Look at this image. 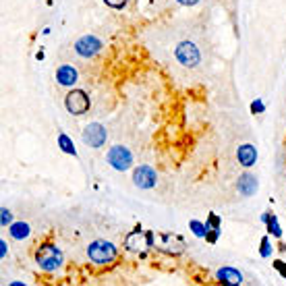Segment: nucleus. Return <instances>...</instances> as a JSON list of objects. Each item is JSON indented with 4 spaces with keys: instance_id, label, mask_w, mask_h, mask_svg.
Returning <instances> with one entry per match:
<instances>
[{
    "instance_id": "12",
    "label": "nucleus",
    "mask_w": 286,
    "mask_h": 286,
    "mask_svg": "<svg viewBox=\"0 0 286 286\" xmlns=\"http://www.w3.org/2000/svg\"><path fill=\"white\" fill-rule=\"evenodd\" d=\"M216 278L224 284H243V274L234 268H222L216 272Z\"/></svg>"
},
{
    "instance_id": "25",
    "label": "nucleus",
    "mask_w": 286,
    "mask_h": 286,
    "mask_svg": "<svg viewBox=\"0 0 286 286\" xmlns=\"http://www.w3.org/2000/svg\"><path fill=\"white\" fill-rule=\"evenodd\" d=\"M197 3H199V0H179V5H185V7H193Z\"/></svg>"
},
{
    "instance_id": "20",
    "label": "nucleus",
    "mask_w": 286,
    "mask_h": 286,
    "mask_svg": "<svg viewBox=\"0 0 286 286\" xmlns=\"http://www.w3.org/2000/svg\"><path fill=\"white\" fill-rule=\"evenodd\" d=\"M0 214H3V226H7V224L13 222V214H11L7 208H3V212H0Z\"/></svg>"
},
{
    "instance_id": "10",
    "label": "nucleus",
    "mask_w": 286,
    "mask_h": 286,
    "mask_svg": "<svg viewBox=\"0 0 286 286\" xmlns=\"http://www.w3.org/2000/svg\"><path fill=\"white\" fill-rule=\"evenodd\" d=\"M236 187H238V193H240L243 197H251V195H255V191H257L259 185H257V179H255L253 174L245 172V174L238 177Z\"/></svg>"
},
{
    "instance_id": "24",
    "label": "nucleus",
    "mask_w": 286,
    "mask_h": 286,
    "mask_svg": "<svg viewBox=\"0 0 286 286\" xmlns=\"http://www.w3.org/2000/svg\"><path fill=\"white\" fill-rule=\"evenodd\" d=\"M0 247H3V249H0V257H7V253H9V247H7V243L5 240H0Z\"/></svg>"
},
{
    "instance_id": "22",
    "label": "nucleus",
    "mask_w": 286,
    "mask_h": 286,
    "mask_svg": "<svg viewBox=\"0 0 286 286\" xmlns=\"http://www.w3.org/2000/svg\"><path fill=\"white\" fill-rule=\"evenodd\" d=\"M274 268H276V270H278V272H280V276H282V278H284V280H286V263H284V261H280V259H278V261H274Z\"/></svg>"
},
{
    "instance_id": "7",
    "label": "nucleus",
    "mask_w": 286,
    "mask_h": 286,
    "mask_svg": "<svg viewBox=\"0 0 286 286\" xmlns=\"http://www.w3.org/2000/svg\"><path fill=\"white\" fill-rule=\"evenodd\" d=\"M106 129L100 125V122H92L83 129V143L90 145V147H102L106 143Z\"/></svg>"
},
{
    "instance_id": "9",
    "label": "nucleus",
    "mask_w": 286,
    "mask_h": 286,
    "mask_svg": "<svg viewBox=\"0 0 286 286\" xmlns=\"http://www.w3.org/2000/svg\"><path fill=\"white\" fill-rule=\"evenodd\" d=\"M236 158H238L240 166L251 168V166H255V162H257V149L251 143H245V145H240L236 149Z\"/></svg>"
},
{
    "instance_id": "15",
    "label": "nucleus",
    "mask_w": 286,
    "mask_h": 286,
    "mask_svg": "<svg viewBox=\"0 0 286 286\" xmlns=\"http://www.w3.org/2000/svg\"><path fill=\"white\" fill-rule=\"evenodd\" d=\"M58 145H60V149H62V151H67V153H71V156H77V149H75L73 141L69 139V135L60 133V135H58Z\"/></svg>"
},
{
    "instance_id": "19",
    "label": "nucleus",
    "mask_w": 286,
    "mask_h": 286,
    "mask_svg": "<svg viewBox=\"0 0 286 286\" xmlns=\"http://www.w3.org/2000/svg\"><path fill=\"white\" fill-rule=\"evenodd\" d=\"M104 3H106L108 7H112V9H125L129 0H104Z\"/></svg>"
},
{
    "instance_id": "17",
    "label": "nucleus",
    "mask_w": 286,
    "mask_h": 286,
    "mask_svg": "<svg viewBox=\"0 0 286 286\" xmlns=\"http://www.w3.org/2000/svg\"><path fill=\"white\" fill-rule=\"evenodd\" d=\"M206 226H208V230H212V228H218V230H220V228H222V222H220V218H218L216 214H210Z\"/></svg>"
},
{
    "instance_id": "3",
    "label": "nucleus",
    "mask_w": 286,
    "mask_h": 286,
    "mask_svg": "<svg viewBox=\"0 0 286 286\" xmlns=\"http://www.w3.org/2000/svg\"><path fill=\"white\" fill-rule=\"evenodd\" d=\"M108 164L114 170H120V172L122 170H129L133 166V156H131V151L125 145H114L108 151Z\"/></svg>"
},
{
    "instance_id": "16",
    "label": "nucleus",
    "mask_w": 286,
    "mask_h": 286,
    "mask_svg": "<svg viewBox=\"0 0 286 286\" xmlns=\"http://www.w3.org/2000/svg\"><path fill=\"white\" fill-rule=\"evenodd\" d=\"M189 228H191V230H193V234H195V236H199V238L208 234V226H206V224H201L199 220H191Z\"/></svg>"
},
{
    "instance_id": "1",
    "label": "nucleus",
    "mask_w": 286,
    "mask_h": 286,
    "mask_svg": "<svg viewBox=\"0 0 286 286\" xmlns=\"http://www.w3.org/2000/svg\"><path fill=\"white\" fill-rule=\"evenodd\" d=\"M62 251L56 247V245H42L35 251V263L46 270V272H56L62 266Z\"/></svg>"
},
{
    "instance_id": "13",
    "label": "nucleus",
    "mask_w": 286,
    "mask_h": 286,
    "mask_svg": "<svg viewBox=\"0 0 286 286\" xmlns=\"http://www.w3.org/2000/svg\"><path fill=\"white\" fill-rule=\"evenodd\" d=\"M11 236L13 238H17V240H23V238H27L29 234H31V228H29V224L27 222H15V224H11Z\"/></svg>"
},
{
    "instance_id": "8",
    "label": "nucleus",
    "mask_w": 286,
    "mask_h": 286,
    "mask_svg": "<svg viewBox=\"0 0 286 286\" xmlns=\"http://www.w3.org/2000/svg\"><path fill=\"white\" fill-rule=\"evenodd\" d=\"M133 183L139 189H151L158 183V174H156V170L151 166H139L133 172Z\"/></svg>"
},
{
    "instance_id": "23",
    "label": "nucleus",
    "mask_w": 286,
    "mask_h": 286,
    "mask_svg": "<svg viewBox=\"0 0 286 286\" xmlns=\"http://www.w3.org/2000/svg\"><path fill=\"white\" fill-rule=\"evenodd\" d=\"M251 110L259 114V112H263V110H266V106H263V102H261V100H255V102L251 104Z\"/></svg>"
},
{
    "instance_id": "21",
    "label": "nucleus",
    "mask_w": 286,
    "mask_h": 286,
    "mask_svg": "<svg viewBox=\"0 0 286 286\" xmlns=\"http://www.w3.org/2000/svg\"><path fill=\"white\" fill-rule=\"evenodd\" d=\"M218 236H220V230H218V228H212V230H208V234H206V238H208L210 243H216Z\"/></svg>"
},
{
    "instance_id": "6",
    "label": "nucleus",
    "mask_w": 286,
    "mask_h": 286,
    "mask_svg": "<svg viewBox=\"0 0 286 286\" xmlns=\"http://www.w3.org/2000/svg\"><path fill=\"white\" fill-rule=\"evenodd\" d=\"M102 50V42L96 35H83L75 42V52L83 58H94Z\"/></svg>"
},
{
    "instance_id": "4",
    "label": "nucleus",
    "mask_w": 286,
    "mask_h": 286,
    "mask_svg": "<svg viewBox=\"0 0 286 286\" xmlns=\"http://www.w3.org/2000/svg\"><path fill=\"white\" fill-rule=\"evenodd\" d=\"M64 106H67V110L71 114L81 116V114H85L90 110V98H87V94L83 90H73V92L67 94Z\"/></svg>"
},
{
    "instance_id": "18",
    "label": "nucleus",
    "mask_w": 286,
    "mask_h": 286,
    "mask_svg": "<svg viewBox=\"0 0 286 286\" xmlns=\"http://www.w3.org/2000/svg\"><path fill=\"white\" fill-rule=\"evenodd\" d=\"M259 255H261V257H270V255H272V247H270V238H268V236H263V240H261Z\"/></svg>"
},
{
    "instance_id": "11",
    "label": "nucleus",
    "mask_w": 286,
    "mask_h": 286,
    "mask_svg": "<svg viewBox=\"0 0 286 286\" xmlns=\"http://www.w3.org/2000/svg\"><path fill=\"white\" fill-rule=\"evenodd\" d=\"M77 69L75 67H71V64H62V67H58L56 69V81L60 85H64V87H71V85H75L77 83Z\"/></svg>"
},
{
    "instance_id": "5",
    "label": "nucleus",
    "mask_w": 286,
    "mask_h": 286,
    "mask_svg": "<svg viewBox=\"0 0 286 286\" xmlns=\"http://www.w3.org/2000/svg\"><path fill=\"white\" fill-rule=\"evenodd\" d=\"M177 58H179V62H181L183 67L193 69V67L199 64L201 54H199V50H197V46H195L193 42H181V44L177 46Z\"/></svg>"
},
{
    "instance_id": "14",
    "label": "nucleus",
    "mask_w": 286,
    "mask_h": 286,
    "mask_svg": "<svg viewBox=\"0 0 286 286\" xmlns=\"http://www.w3.org/2000/svg\"><path fill=\"white\" fill-rule=\"evenodd\" d=\"M261 220L268 224V230H270V232H272L276 238H280V236H282V228H280V224H278V218H276L274 214H272V216H270V214H263V216H261Z\"/></svg>"
},
{
    "instance_id": "2",
    "label": "nucleus",
    "mask_w": 286,
    "mask_h": 286,
    "mask_svg": "<svg viewBox=\"0 0 286 286\" xmlns=\"http://www.w3.org/2000/svg\"><path fill=\"white\" fill-rule=\"evenodd\" d=\"M87 257L94 261V263H110L116 259V247L110 243V240H94L90 247H87Z\"/></svg>"
}]
</instances>
